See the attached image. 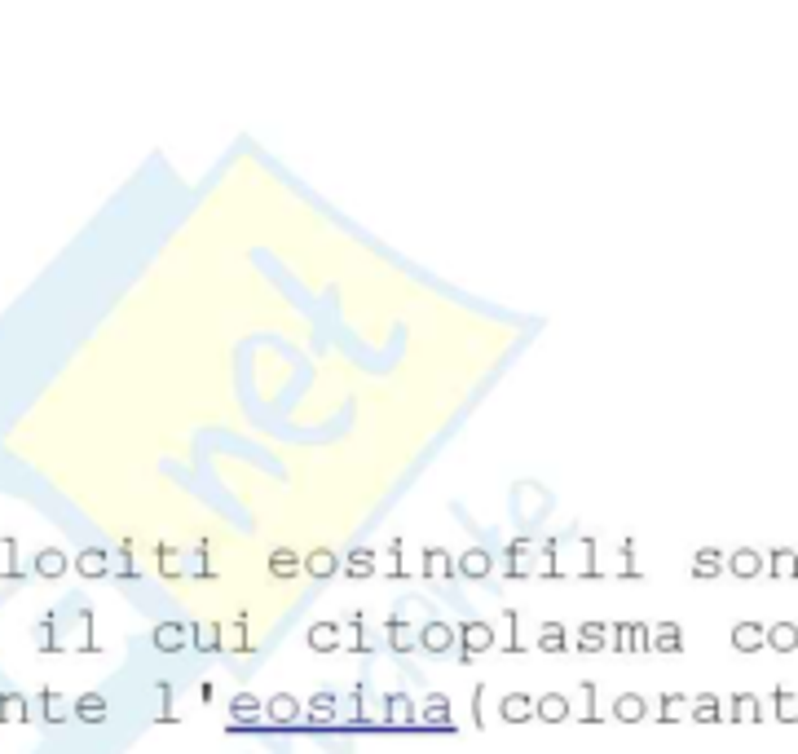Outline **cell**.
I'll return each mask as SVG.
<instances>
[{"mask_svg": "<svg viewBox=\"0 0 798 754\" xmlns=\"http://www.w3.org/2000/svg\"><path fill=\"white\" fill-rule=\"evenodd\" d=\"M304 732H332L340 728V697H335L332 688H313L309 692V702H304V723H300Z\"/></svg>", "mask_w": 798, "mask_h": 754, "instance_id": "cell-2", "label": "cell"}, {"mask_svg": "<svg viewBox=\"0 0 798 754\" xmlns=\"http://www.w3.org/2000/svg\"><path fill=\"white\" fill-rule=\"evenodd\" d=\"M424 578L433 583H459V565L446 548H424Z\"/></svg>", "mask_w": 798, "mask_h": 754, "instance_id": "cell-14", "label": "cell"}, {"mask_svg": "<svg viewBox=\"0 0 798 754\" xmlns=\"http://www.w3.org/2000/svg\"><path fill=\"white\" fill-rule=\"evenodd\" d=\"M688 720L706 723V728H710V723H724V720H728V706H724V697H719V692H697V697H693V706H688Z\"/></svg>", "mask_w": 798, "mask_h": 754, "instance_id": "cell-20", "label": "cell"}, {"mask_svg": "<svg viewBox=\"0 0 798 754\" xmlns=\"http://www.w3.org/2000/svg\"><path fill=\"white\" fill-rule=\"evenodd\" d=\"M190 644L199 653H221L226 649V626L221 622H195L190 626Z\"/></svg>", "mask_w": 798, "mask_h": 754, "instance_id": "cell-30", "label": "cell"}, {"mask_svg": "<svg viewBox=\"0 0 798 754\" xmlns=\"http://www.w3.org/2000/svg\"><path fill=\"white\" fill-rule=\"evenodd\" d=\"M265 723V702L256 692H234L230 697V732H261Z\"/></svg>", "mask_w": 798, "mask_h": 754, "instance_id": "cell-3", "label": "cell"}, {"mask_svg": "<svg viewBox=\"0 0 798 754\" xmlns=\"http://www.w3.org/2000/svg\"><path fill=\"white\" fill-rule=\"evenodd\" d=\"M732 649H736V653H759V649H767V622H755V617H741V622H732Z\"/></svg>", "mask_w": 798, "mask_h": 754, "instance_id": "cell-11", "label": "cell"}, {"mask_svg": "<svg viewBox=\"0 0 798 754\" xmlns=\"http://www.w3.org/2000/svg\"><path fill=\"white\" fill-rule=\"evenodd\" d=\"M344 626H349V635H353V640H349V644H344V649H353V653H370V640H366V614L362 609H353V614L344 617Z\"/></svg>", "mask_w": 798, "mask_h": 754, "instance_id": "cell-43", "label": "cell"}, {"mask_svg": "<svg viewBox=\"0 0 798 754\" xmlns=\"http://www.w3.org/2000/svg\"><path fill=\"white\" fill-rule=\"evenodd\" d=\"M772 715H776V723H790V728H794L798 723V692L794 688H785V684L772 688Z\"/></svg>", "mask_w": 798, "mask_h": 754, "instance_id": "cell-36", "label": "cell"}, {"mask_svg": "<svg viewBox=\"0 0 798 754\" xmlns=\"http://www.w3.org/2000/svg\"><path fill=\"white\" fill-rule=\"evenodd\" d=\"M300 574H304V556H300L296 548L283 543V548L269 551V578H283V583H287V578H300Z\"/></svg>", "mask_w": 798, "mask_h": 754, "instance_id": "cell-21", "label": "cell"}, {"mask_svg": "<svg viewBox=\"0 0 798 754\" xmlns=\"http://www.w3.org/2000/svg\"><path fill=\"white\" fill-rule=\"evenodd\" d=\"M499 720L503 723H530L534 720V697L530 692H503V702H499Z\"/></svg>", "mask_w": 798, "mask_h": 754, "instance_id": "cell-28", "label": "cell"}, {"mask_svg": "<svg viewBox=\"0 0 798 754\" xmlns=\"http://www.w3.org/2000/svg\"><path fill=\"white\" fill-rule=\"evenodd\" d=\"M265 723L274 732H292L304 723V702H300L296 692H274L265 702Z\"/></svg>", "mask_w": 798, "mask_h": 754, "instance_id": "cell-5", "label": "cell"}, {"mask_svg": "<svg viewBox=\"0 0 798 754\" xmlns=\"http://www.w3.org/2000/svg\"><path fill=\"white\" fill-rule=\"evenodd\" d=\"M728 574L732 578H759V574H767V556L759 548L728 551Z\"/></svg>", "mask_w": 798, "mask_h": 754, "instance_id": "cell-17", "label": "cell"}, {"mask_svg": "<svg viewBox=\"0 0 798 754\" xmlns=\"http://www.w3.org/2000/svg\"><path fill=\"white\" fill-rule=\"evenodd\" d=\"M719 574H728V551H719V548L693 551V578L710 583V578H719Z\"/></svg>", "mask_w": 798, "mask_h": 754, "instance_id": "cell-22", "label": "cell"}, {"mask_svg": "<svg viewBox=\"0 0 798 754\" xmlns=\"http://www.w3.org/2000/svg\"><path fill=\"white\" fill-rule=\"evenodd\" d=\"M419 732H441V737L459 732L455 706H450L446 692H428V697H424V706H419Z\"/></svg>", "mask_w": 798, "mask_h": 754, "instance_id": "cell-4", "label": "cell"}, {"mask_svg": "<svg viewBox=\"0 0 798 754\" xmlns=\"http://www.w3.org/2000/svg\"><path fill=\"white\" fill-rule=\"evenodd\" d=\"M340 574H349V578H375V574H380V551L366 548V543H358V548L344 556Z\"/></svg>", "mask_w": 798, "mask_h": 754, "instance_id": "cell-19", "label": "cell"}, {"mask_svg": "<svg viewBox=\"0 0 798 754\" xmlns=\"http://www.w3.org/2000/svg\"><path fill=\"white\" fill-rule=\"evenodd\" d=\"M534 551H538V539H534V534L512 539V543H507V551H503V578H525V574H538Z\"/></svg>", "mask_w": 798, "mask_h": 754, "instance_id": "cell-6", "label": "cell"}, {"mask_svg": "<svg viewBox=\"0 0 798 754\" xmlns=\"http://www.w3.org/2000/svg\"><path fill=\"white\" fill-rule=\"evenodd\" d=\"M481 702H486V684H476V688H472V728H476V732L486 728V715H481Z\"/></svg>", "mask_w": 798, "mask_h": 754, "instance_id": "cell-50", "label": "cell"}, {"mask_svg": "<svg viewBox=\"0 0 798 754\" xmlns=\"http://www.w3.org/2000/svg\"><path fill=\"white\" fill-rule=\"evenodd\" d=\"M53 626H58V617H53V614H44L40 622H35V644H40L44 653L58 649V635H53Z\"/></svg>", "mask_w": 798, "mask_h": 754, "instance_id": "cell-45", "label": "cell"}, {"mask_svg": "<svg viewBox=\"0 0 798 754\" xmlns=\"http://www.w3.org/2000/svg\"><path fill=\"white\" fill-rule=\"evenodd\" d=\"M534 720H538V723H565V720H573V702H569L565 692H543V697H534Z\"/></svg>", "mask_w": 798, "mask_h": 754, "instance_id": "cell-13", "label": "cell"}, {"mask_svg": "<svg viewBox=\"0 0 798 754\" xmlns=\"http://www.w3.org/2000/svg\"><path fill=\"white\" fill-rule=\"evenodd\" d=\"M569 543V534H547L538 543V578H565V565H561V548Z\"/></svg>", "mask_w": 798, "mask_h": 754, "instance_id": "cell-12", "label": "cell"}, {"mask_svg": "<svg viewBox=\"0 0 798 754\" xmlns=\"http://www.w3.org/2000/svg\"><path fill=\"white\" fill-rule=\"evenodd\" d=\"M32 720V702L23 692H0V723H27Z\"/></svg>", "mask_w": 798, "mask_h": 754, "instance_id": "cell-38", "label": "cell"}, {"mask_svg": "<svg viewBox=\"0 0 798 754\" xmlns=\"http://www.w3.org/2000/svg\"><path fill=\"white\" fill-rule=\"evenodd\" d=\"M230 649H234V653H252V640H247V614H238V622H234Z\"/></svg>", "mask_w": 798, "mask_h": 754, "instance_id": "cell-48", "label": "cell"}, {"mask_svg": "<svg viewBox=\"0 0 798 754\" xmlns=\"http://www.w3.org/2000/svg\"><path fill=\"white\" fill-rule=\"evenodd\" d=\"M106 715H111V706H106L101 692H80L75 697V720L80 723H106Z\"/></svg>", "mask_w": 798, "mask_h": 754, "instance_id": "cell-35", "label": "cell"}, {"mask_svg": "<svg viewBox=\"0 0 798 754\" xmlns=\"http://www.w3.org/2000/svg\"><path fill=\"white\" fill-rule=\"evenodd\" d=\"M688 706H693V697H688V692H662V697H658L653 720H658V723H679L684 715H688Z\"/></svg>", "mask_w": 798, "mask_h": 754, "instance_id": "cell-32", "label": "cell"}, {"mask_svg": "<svg viewBox=\"0 0 798 754\" xmlns=\"http://www.w3.org/2000/svg\"><path fill=\"white\" fill-rule=\"evenodd\" d=\"M573 649L578 653H604L609 649V622H600V617H587L578 631H573Z\"/></svg>", "mask_w": 798, "mask_h": 754, "instance_id": "cell-15", "label": "cell"}, {"mask_svg": "<svg viewBox=\"0 0 798 754\" xmlns=\"http://www.w3.org/2000/svg\"><path fill=\"white\" fill-rule=\"evenodd\" d=\"M618 551H622V578H644V569H639V560H635V539H622L618 543Z\"/></svg>", "mask_w": 798, "mask_h": 754, "instance_id": "cell-46", "label": "cell"}, {"mask_svg": "<svg viewBox=\"0 0 798 754\" xmlns=\"http://www.w3.org/2000/svg\"><path fill=\"white\" fill-rule=\"evenodd\" d=\"M609 715L618 723H649L653 720V711H649V702H644L639 692H618L613 706H609Z\"/></svg>", "mask_w": 798, "mask_h": 754, "instance_id": "cell-16", "label": "cell"}, {"mask_svg": "<svg viewBox=\"0 0 798 754\" xmlns=\"http://www.w3.org/2000/svg\"><path fill=\"white\" fill-rule=\"evenodd\" d=\"M384 640H389V649L398 657H406V653L419 649V626H410L401 614H389L384 617Z\"/></svg>", "mask_w": 798, "mask_h": 754, "instance_id": "cell-9", "label": "cell"}, {"mask_svg": "<svg viewBox=\"0 0 798 754\" xmlns=\"http://www.w3.org/2000/svg\"><path fill=\"white\" fill-rule=\"evenodd\" d=\"M35 702H40V715H44V723H67L71 715H75V702H67L58 688H40V692H35Z\"/></svg>", "mask_w": 798, "mask_h": 754, "instance_id": "cell-23", "label": "cell"}, {"mask_svg": "<svg viewBox=\"0 0 798 754\" xmlns=\"http://www.w3.org/2000/svg\"><path fill=\"white\" fill-rule=\"evenodd\" d=\"M340 556H335L332 548H313V551H304V574L309 578H318V583H327V578H335L340 574Z\"/></svg>", "mask_w": 798, "mask_h": 754, "instance_id": "cell-24", "label": "cell"}, {"mask_svg": "<svg viewBox=\"0 0 798 754\" xmlns=\"http://www.w3.org/2000/svg\"><path fill=\"white\" fill-rule=\"evenodd\" d=\"M80 649H98L93 644V609H80Z\"/></svg>", "mask_w": 798, "mask_h": 754, "instance_id": "cell-49", "label": "cell"}, {"mask_svg": "<svg viewBox=\"0 0 798 754\" xmlns=\"http://www.w3.org/2000/svg\"><path fill=\"white\" fill-rule=\"evenodd\" d=\"M150 644H155L159 653H181L186 644H190V626L168 617V622H159V626L150 631Z\"/></svg>", "mask_w": 798, "mask_h": 754, "instance_id": "cell-18", "label": "cell"}, {"mask_svg": "<svg viewBox=\"0 0 798 754\" xmlns=\"http://www.w3.org/2000/svg\"><path fill=\"white\" fill-rule=\"evenodd\" d=\"M503 653H525V640H521V609L507 605L503 609V640H499Z\"/></svg>", "mask_w": 798, "mask_h": 754, "instance_id": "cell-37", "label": "cell"}, {"mask_svg": "<svg viewBox=\"0 0 798 754\" xmlns=\"http://www.w3.org/2000/svg\"><path fill=\"white\" fill-rule=\"evenodd\" d=\"M32 569L40 574V578H62L71 569V560H67V551L62 548H40L35 551V560H32Z\"/></svg>", "mask_w": 798, "mask_h": 754, "instance_id": "cell-31", "label": "cell"}, {"mask_svg": "<svg viewBox=\"0 0 798 754\" xmlns=\"http://www.w3.org/2000/svg\"><path fill=\"white\" fill-rule=\"evenodd\" d=\"M380 569H384L389 578H410V565H406V539H401V534L389 539V560H384Z\"/></svg>", "mask_w": 798, "mask_h": 754, "instance_id": "cell-40", "label": "cell"}, {"mask_svg": "<svg viewBox=\"0 0 798 754\" xmlns=\"http://www.w3.org/2000/svg\"><path fill=\"white\" fill-rule=\"evenodd\" d=\"M767 649L772 653H794L798 649V622H790V617L772 622V626H767Z\"/></svg>", "mask_w": 798, "mask_h": 754, "instance_id": "cell-34", "label": "cell"}, {"mask_svg": "<svg viewBox=\"0 0 798 754\" xmlns=\"http://www.w3.org/2000/svg\"><path fill=\"white\" fill-rule=\"evenodd\" d=\"M573 649V640H569V626L565 622H543L538 626V653H552V657H561V653H569Z\"/></svg>", "mask_w": 798, "mask_h": 754, "instance_id": "cell-27", "label": "cell"}, {"mask_svg": "<svg viewBox=\"0 0 798 754\" xmlns=\"http://www.w3.org/2000/svg\"><path fill=\"white\" fill-rule=\"evenodd\" d=\"M115 565H111V551L106 548H84L80 556H75V574L80 578H106Z\"/></svg>", "mask_w": 798, "mask_h": 754, "instance_id": "cell-29", "label": "cell"}, {"mask_svg": "<svg viewBox=\"0 0 798 754\" xmlns=\"http://www.w3.org/2000/svg\"><path fill=\"white\" fill-rule=\"evenodd\" d=\"M724 706H728L732 723H764V702H759L755 692H732Z\"/></svg>", "mask_w": 798, "mask_h": 754, "instance_id": "cell-25", "label": "cell"}, {"mask_svg": "<svg viewBox=\"0 0 798 754\" xmlns=\"http://www.w3.org/2000/svg\"><path fill=\"white\" fill-rule=\"evenodd\" d=\"M578 723H604L596 706V680H582L578 684Z\"/></svg>", "mask_w": 798, "mask_h": 754, "instance_id": "cell-41", "label": "cell"}, {"mask_svg": "<svg viewBox=\"0 0 798 754\" xmlns=\"http://www.w3.org/2000/svg\"><path fill=\"white\" fill-rule=\"evenodd\" d=\"M459 666H472L481 653H490V649H499V631L486 622V617H459Z\"/></svg>", "mask_w": 798, "mask_h": 754, "instance_id": "cell-1", "label": "cell"}, {"mask_svg": "<svg viewBox=\"0 0 798 754\" xmlns=\"http://www.w3.org/2000/svg\"><path fill=\"white\" fill-rule=\"evenodd\" d=\"M653 653H684V626L679 622H653Z\"/></svg>", "mask_w": 798, "mask_h": 754, "instance_id": "cell-33", "label": "cell"}, {"mask_svg": "<svg viewBox=\"0 0 798 754\" xmlns=\"http://www.w3.org/2000/svg\"><path fill=\"white\" fill-rule=\"evenodd\" d=\"M455 644H459V631H455L450 622H441V617H424V622H419V649L424 653L446 657Z\"/></svg>", "mask_w": 798, "mask_h": 754, "instance_id": "cell-8", "label": "cell"}, {"mask_svg": "<svg viewBox=\"0 0 798 754\" xmlns=\"http://www.w3.org/2000/svg\"><path fill=\"white\" fill-rule=\"evenodd\" d=\"M631 653H653V626L649 622H631Z\"/></svg>", "mask_w": 798, "mask_h": 754, "instance_id": "cell-47", "label": "cell"}, {"mask_svg": "<svg viewBox=\"0 0 798 754\" xmlns=\"http://www.w3.org/2000/svg\"><path fill=\"white\" fill-rule=\"evenodd\" d=\"M596 534H578V548H582V565H578V578H600L604 569L596 565Z\"/></svg>", "mask_w": 798, "mask_h": 754, "instance_id": "cell-42", "label": "cell"}, {"mask_svg": "<svg viewBox=\"0 0 798 754\" xmlns=\"http://www.w3.org/2000/svg\"><path fill=\"white\" fill-rule=\"evenodd\" d=\"M155 556H159V574H168V578H181V574H186L181 551L172 548V543H159V548H155Z\"/></svg>", "mask_w": 798, "mask_h": 754, "instance_id": "cell-44", "label": "cell"}, {"mask_svg": "<svg viewBox=\"0 0 798 754\" xmlns=\"http://www.w3.org/2000/svg\"><path fill=\"white\" fill-rule=\"evenodd\" d=\"M384 728L389 732H419V706L410 692H384Z\"/></svg>", "mask_w": 798, "mask_h": 754, "instance_id": "cell-7", "label": "cell"}, {"mask_svg": "<svg viewBox=\"0 0 798 754\" xmlns=\"http://www.w3.org/2000/svg\"><path fill=\"white\" fill-rule=\"evenodd\" d=\"M344 622H313L309 626V649L313 653H340L344 649Z\"/></svg>", "mask_w": 798, "mask_h": 754, "instance_id": "cell-26", "label": "cell"}, {"mask_svg": "<svg viewBox=\"0 0 798 754\" xmlns=\"http://www.w3.org/2000/svg\"><path fill=\"white\" fill-rule=\"evenodd\" d=\"M767 574H772V578H798V551L772 548L767 551Z\"/></svg>", "mask_w": 798, "mask_h": 754, "instance_id": "cell-39", "label": "cell"}, {"mask_svg": "<svg viewBox=\"0 0 798 754\" xmlns=\"http://www.w3.org/2000/svg\"><path fill=\"white\" fill-rule=\"evenodd\" d=\"M455 565H459V578H467V583H486L490 574H495V556L486 548H467L455 556Z\"/></svg>", "mask_w": 798, "mask_h": 754, "instance_id": "cell-10", "label": "cell"}]
</instances>
